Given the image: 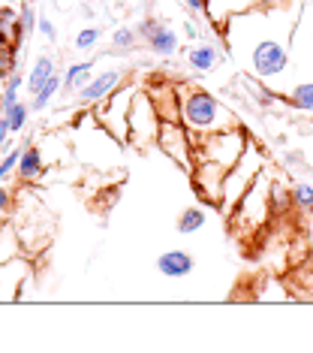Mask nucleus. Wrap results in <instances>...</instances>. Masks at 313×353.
I'll list each match as a JSON object with an SVG mask.
<instances>
[{"label":"nucleus","mask_w":313,"mask_h":353,"mask_svg":"<svg viewBox=\"0 0 313 353\" xmlns=\"http://www.w3.org/2000/svg\"><path fill=\"white\" fill-rule=\"evenodd\" d=\"M247 133L241 127L211 136H199L193 139V170L190 179L196 184V194L205 199L208 205H220L223 196V179L229 175V170L238 163V157L247 148Z\"/></svg>","instance_id":"obj_1"},{"label":"nucleus","mask_w":313,"mask_h":353,"mask_svg":"<svg viewBox=\"0 0 313 353\" xmlns=\"http://www.w3.org/2000/svg\"><path fill=\"white\" fill-rule=\"evenodd\" d=\"M178 97H181V124L187 127V133L193 139L241 127L235 112L226 109L211 91H205V88L184 85V88H178Z\"/></svg>","instance_id":"obj_2"},{"label":"nucleus","mask_w":313,"mask_h":353,"mask_svg":"<svg viewBox=\"0 0 313 353\" xmlns=\"http://www.w3.org/2000/svg\"><path fill=\"white\" fill-rule=\"evenodd\" d=\"M244 61V70L253 73L259 82H274L289 67V43L286 37L262 34L253 43H247V54H238Z\"/></svg>","instance_id":"obj_3"},{"label":"nucleus","mask_w":313,"mask_h":353,"mask_svg":"<svg viewBox=\"0 0 313 353\" xmlns=\"http://www.w3.org/2000/svg\"><path fill=\"white\" fill-rule=\"evenodd\" d=\"M265 170V157H262V151L250 145L247 142V148H244V154L238 157V163L229 170V175L223 179V196H220V205L217 208H223V212H232V208L238 205V199L250 190V184L259 179Z\"/></svg>","instance_id":"obj_4"},{"label":"nucleus","mask_w":313,"mask_h":353,"mask_svg":"<svg viewBox=\"0 0 313 353\" xmlns=\"http://www.w3.org/2000/svg\"><path fill=\"white\" fill-rule=\"evenodd\" d=\"M136 94H139V88H118L111 97L102 100V106L96 109V121H100L106 130L115 136V139L124 145V142H130V109H133V100Z\"/></svg>","instance_id":"obj_5"},{"label":"nucleus","mask_w":313,"mask_h":353,"mask_svg":"<svg viewBox=\"0 0 313 353\" xmlns=\"http://www.w3.org/2000/svg\"><path fill=\"white\" fill-rule=\"evenodd\" d=\"M160 127H163V118L157 115V106H154V100H151V94L139 91L133 100V109H130V142H136V145L157 142Z\"/></svg>","instance_id":"obj_6"},{"label":"nucleus","mask_w":313,"mask_h":353,"mask_svg":"<svg viewBox=\"0 0 313 353\" xmlns=\"http://www.w3.org/2000/svg\"><path fill=\"white\" fill-rule=\"evenodd\" d=\"M157 145L163 148L178 166H184L187 172L193 170V136L187 133V127L181 121H163L160 136H157Z\"/></svg>","instance_id":"obj_7"},{"label":"nucleus","mask_w":313,"mask_h":353,"mask_svg":"<svg viewBox=\"0 0 313 353\" xmlns=\"http://www.w3.org/2000/svg\"><path fill=\"white\" fill-rule=\"evenodd\" d=\"M120 82H124V70H102V73H96L91 82L78 91V100H82L85 106H96V103L111 97L120 88Z\"/></svg>","instance_id":"obj_8"},{"label":"nucleus","mask_w":313,"mask_h":353,"mask_svg":"<svg viewBox=\"0 0 313 353\" xmlns=\"http://www.w3.org/2000/svg\"><path fill=\"white\" fill-rule=\"evenodd\" d=\"M193 269H196V260H193L190 251H181V248H172V251H163L157 256V272L169 281L187 278Z\"/></svg>","instance_id":"obj_9"},{"label":"nucleus","mask_w":313,"mask_h":353,"mask_svg":"<svg viewBox=\"0 0 313 353\" xmlns=\"http://www.w3.org/2000/svg\"><path fill=\"white\" fill-rule=\"evenodd\" d=\"M220 61H223V49L217 43H202V39H199L187 52V67L193 73H214V70L220 67Z\"/></svg>","instance_id":"obj_10"},{"label":"nucleus","mask_w":313,"mask_h":353,"mask_svg":"<svg viewBox=\"0 0 313 353\" xmlns=\"http://www.w3.org/2000/svg\"><path fill=\"white\" fill-rule=\"evenodd\" d=\"M144 46H148V52L154 54V58H175L178 49H181V37L175 34L166 21H160V25L154 28V34L144 39Z\"/></svg>","instance_id":"obj_11"},{"label":"nucleus","mask_w":313,"mask_h":353,"mask_svg":"<svg viewBox=\"0 0 313 353\" xmlns=\"http://www.w3.org/2000/svg\"><path fill=\"white\" fill-rule=\"evenodd\" d=\"M151 100L157 106V115L163 121H181V97H178V88H154L148 91Z\"/></svg>","instance_id":"obj_12"},{"label":"nucleus","mask_w":313,"mask_h":353,"mask_svg":"<svg viewBox=\"0 0 313 353\" xmlns=\"http://www.w3.org/2000/svg\"><path fill=\"white\" fill-rule=\"evenodd\" d=\"M54 73H58V61H54L52 54H36L34 67H30V73H28V91L36 94Z\"/></svg>","instance_id":"obj_13"},{"label":"nucleus","mask_w":313,"mask_h":353,"mask_svg":"<svg viewBox=\"0 0 313 353\" xmlns=\"http://www.w3.org/2000/svg\"><path fill=\"white\" fill-rule=\"evenodd\" d=\"M43 170H45V163H43V151H39L36 145H24L15 175H19L21 181H36L39 175H43Z\"/></svg>","instance_id":"obj_14"},{"label":"nucleus","mask_w":313,"mask_h":353,"mask_svg":"<svg viewBox=\"0 0 313 353\" xmlns=\"http://www.w3.org/2000/svg\"><path fill=\"white\" fill-rule=\"evenodd\" d=\"M91 79H94V61L69 63L67 73H63V88H67V91H82Z\"/></svg>","instance_id":"obj_15"},{"label":"nucleus","mask_w":313,"mask_h":353,"mask_svg":"<svg viewBox=\"0 0 313 353\" xmlns=\"http://www.w3.org/2000/svg\"><path fill=\"white\" fill-rule=\"evenodd\" d=\"M205 223H208V212L202 205H187L184 212L178 214V232L181 236H193V232H199V230H205Z\"/></svg>","instance_id":"obj_16"},{"label":"nucleus","mask_w":313,"mask_h":353,"mask_svg":"<svg viewBox=\"0 0 313 353\" xmlns=\"http://www.w3.org/2000/svg\"><path fill=\"white\" fill-rule=\"evenodd\" d=\"M286 103L299 112H310L313 115V82H299L286 91Z\"/></svg>","instance_id":"obj_17"},{"label":"nucleus","mask_w":313,"mask_h":353,"mask_svg":"<svg viewBox=\"0 0 313 353\" xmlns=\"http://www.w3.org/2000/svg\"><path fill=\"white\" fill-rule=\"evenodd\" d=\"M61 85H63V79H61V73H54L48 82L39 88V91L34 94V103H30V109H36V112H43V109H48V103H52L54 97H58V91H61Z\"/></svg>","instance_id":"obj_18"},{"label":"nucleus","mask_w":313,"mask_h":353,"mask_svg":"<svg viewBox=\"0 0 313 353\" xmlns=\"http://www.w3.org/2000/svg\"><path fill=\"white\" fill-rule=\"evenodd\" d=\"M289 203H292L295 208H301V212L313 214V184L295 181L292 188H289Z\"/></svg>","instance_id":"obj_19"},{"label":"nucleus","mask_w":313,"mask_h":353,"mask_svg":"<svg viewBox=\"0 0 313 353\" xmlns=\"http://www.w3.org/2000/svg\"><path fill=\"white\" fill-rule=\"evenodd\" d=\"M139 30H136L133 25L130 28H118L115 34H111V49L115 52H130V49H136V43H139Z\"/></svg>","instance_id":"obj_20"},{"label":"nucleus","mask_w":313,"mask_h":353,"mask_svg":"<svg viewBox=\"0 0 313 353\" xmlns=\"http://www.w3.org/2000/svg\"><path fill=\"white\" fill-rule=\"evenodd\" d=\"M6 121H10V130L12 133H21L24 127H28V118H30V106L28 103H15V106H10L3 112Z\"/></svg>","instance_id":"obj_21"},{"label":"nucleus","mask_w":313,"mask_h":353,"mask_svg":"<svg viewBox=\"0 0 313 353\" xmlns=\"http://www.w3.org/2000/svg\"><path fill=\"white\" fill-rule=\"evenodd\" d=\"M36 21H39V15H36V10H34V0H24L21 12H19V25H21V37H24V43H28L30 34L36 30Z\"/></svg>","instance_id":"obj_22"},{"label":"nucleus","mask_w":313,"mask_h":353,"mask_svg":"<svg viewBox=\"0 0 313 353\" xmlns=\"http://www.w3.org/2000/svg\"><path fill=\"white\" fill-rule=\"evenodd\" d=\"M100 37H102L100 28H85V30H78V34H76V43H72V46H76L78 52H91L94 46L100 43Z\"/></svg>","instance_id":"obj_23"},{"label":"nucleus","mask_w":313,"mask_h":353,"mask_svg":"<svg viewBox=\"0 0 313 353\" xmlns=\"http://www.w3.org/2000/svg\"><path fill=\"white\" fill-rule=\"evenodd\" d=\"M21 151H24V148H12V151H6V154L0 157V181H3V179H10V175H12L15 170H19Z\"/></svg>","instance_id":"obj_24"},{"label":"nucleus","mask_w":313,"mask_h":353,"mask_svg":"<svg viewBox=\"0 0 313 353\" xmlns=\"http://www.w3.org/2000/svg\"><path fill=\"white\" fill-rule=\"evenodd\" d=\"M12 130H10V121H6V115L0 112V154H6L10 151V145H12Z\"/></svg>","instance_id":"obj_25"},{"label":"nucleus","mask_w":313,"mask_h":353,"mask_svg":"<svg viewBox=\"0 0 313 353\" xmlns=\"http://www.w3.org/2000/svg\"><path fill=\"white\" fill-rule=\"evenodd\" d=\"M36 30L39 34H43L48 43H54V39H58V28L52 25V19H45V15H39V21H36Z\"/></svg>","instance_id":"obj_26"},{"label":"nucleus","mask_w":313,"mask_h":353,"mask_svg":"<svg viewBox=\"0 0 313 353\" xmlns=\"http://www.w3.org/2000/svg\"><path fill=\"white\" fill-rule=\"evenodd\" d=\"M10 205H12V190L6 188L3 181H0V214L10 212Z\"/></svg>","instance_id":"obj_27"},{"label":"nucleus","mask_w":313,"mask_h":353,"mask_svg":"<svg viewBox=\"0 0 313 353\" xmlns=\"http://www.w3.org/2000/svg\"><path fill=\"white\" fill-rule=\"evenodd\" d=\"M160 25V21L157 19H144V21H139V25H136V30H139V37L142 39H148L151 34H154V28Z\"/></svg>","instance_id":"obj_28"},{"label":"nucleus","mask_w":313,"mask_h":353,"mask_svg":"<svg viewBox=\"0 0 313 353\" xmlns=\"http://www.w3.org/2000/svg\"><path fill=\"white\" fill-rule=\"evenodd\" d=\"M181 28H184V37H187L190 43H199V39H202V37H199V28L193 25V21H184Z\"/></svg>","instance_id":"obj_29"},{"label":"nucleus","mask_w":313,"mask_h":353,"mask_svg":"<svg viewBox=\"0 0 313 353\" xmlns=\"http://www.w3.org/2000/svg\"><path fill=\"white\" fill-rule=\"evenodd\" d=\"M184 6H187L190 12L202 15V12H205V6H208V0H184Z\"/></svg>","instance_id":"obj_30"},{"label":"nucleus","mask_w":313,"mask_h":353,"mask_svg":"<svg viewBox=\"0 0 313 353\" xmlns=\"http://www.w3.org/2000/svg\"><path fill=\"white\" fill-rule=\"evenodd\" d=\"M283 160H286L289 166H304V157L299 154V151H286V154H283Z\"/></svg>","instance_id":"obj_31"},{"label":"nucleus","mask_w":313,"mask_h":353,"mask_svg":"<svg viewBox=\"0 0 313 353\" xmlns=\"http://www.w3.org/2000/svg\"><path fill=\"white\" fill-rule=\"evenodd\" d=\"M0 100H3V88H0Z\"/></svg>","instance_id":"obj_32"},{"label":"nucleus","mask_w":313,"mask_h":353,"mask_svg":"<svg viewBox=\"0 0 313 353\" xmlns=\"http://www.w3.org/2000/svg\"><path fill=\"white\" fill-rule=\"evenodd\" d=\"M0 63H6V61H0Z\"/></svg>","instance_id":"obj_33"}]
</instances>
